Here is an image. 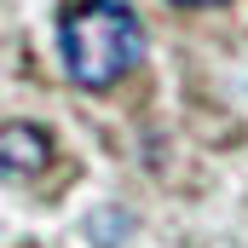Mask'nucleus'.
<instances>
[{
  "label": "nucleus",
  "instance_id": "20e7f679",
  "mask_svg": "<svg viewBox=\"0 0 248 248\" xmlns=\"http://www.w3.org/2000/svg\"><path fill=\"white\" fill-rule=\"evenodd\" d=\"M173 6H185V12H202V6H219V0H173Z\"/></svg>",
  "mask_w": 248,
  "mask_h": 248
},
{
  "label": "nucleus",
  "instance_id": "f257e3e1",
  "mask_svg": "<svg viewBox=\"0 0 248 248\" xmlns=\"http://www.w3.org/2000/svg\"><path fill=\"white\" fill-rule=\"evenodd\" d=\"M58 52L75 87L110 93L144 63V23L127 0H75L58 23Z\"/></svg>",
  "mask_w": 248,
  "mask_h": 248
},
{
  "label": "nucleus",
  "instance_id": "f03ea898",
  "mask_svg": "<svg viewBox=\"0 0 248 248\" xmlns=\"http://www.w3.org/2000/svg\"><path fill=\"white\" fill-rule=\"evenodd\" d=\"M52 162V133L35 122H6L0 127V173L6 179H35Z\"/></svg>",
  "mask_w": 248,
  "mask_h": 248
},
{
  "label": "nucleus",
  "instance_id": "7ed1b4c3",
  "mask_svg": "<svg viewBox=\"0 0 248 248\" xmlns=\"http://www.w3.org/2000/svg\"><path fill=\"white\" fill-rule=\"evenodd\" d=\"M87 231H93V243H127L133 237V219H127L122 208H98Z\"/></svg>",
  "mask_w": 248,
  "mask_h": 248
}]
</instances>
